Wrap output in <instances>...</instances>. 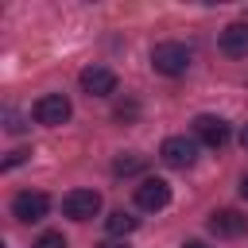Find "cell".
Returning a JSON list of instances; mask_svg holds the SVG:
<instances>
[{
    "label": "cell",
    "instance_id": "6da1fadb",
    "mask_svg": "<svg viewBox=\"0 0 248 248\" xmlns=\"http://www.w3.org/2000/svg\"><path fill=\"white\" fill-rule=\"evenodd\" d=\"M190 62H194L190 46H186V43H174V39L155 43V50H151V70L163 74V78H182V74L190 70Z\"/></svg>",
    "mask_w": 248,
    "mask_h": 248
},
{
    "label": "cell",
    "instance_id": "7a4b0ae2",
    "mask_svg": "<svg viewBox=\"0 0 248 248\" xmlns=\"http://www.w3.org/2000/svg\"><path fill=\"white\" fill-rule=\"evenodd\" d=\"M31 116H35L39 124H46V128H58V124H66V120L74 116V105H70L66 93H43V97L35 101Z\"/></svg>",
    "mask_w": 248,
    "mask_h": 248
},
{
    "label": "cell",
    "instance_id": "3957f363",
    "mask_svg": "<svg viewBox=\"0 0 248 248\" xmlns=\"http://www.w3.org/2000/svg\"><path fill=\"white\" fill-rule=\"evenodd\" d=\"M46 213H50V198H46L43 190H19V194L12 198V217L23 221V225L43 221Z\"/></svg>",
    "mask_w": 248,
    "mask_h": 248
},
{
    "label": "cell",
    "instance_id": "277c9868",
    "mask_svg": "<svg viewBox=\"0 0 248 248\" xmlns=\"http://www.w3.org/2000/svg\"><path fill=\"white\" fill-rule=\"evenodd\" d=\"M159 159L167 167H174V170H186L198 159V140H190V136H167L163 147H159Z\"/></svg>",
    "mask_w": 248,
    "mask_h": 248
},
{
    "label": "cell",
    "instance_id": "5b68a950",
    "mask_svg": "<svg viewBox=\"0 0 248 248\" xmlns=\"http://www.w3.org/2000/svg\"><path fill=\"white\" fill-rule=\"evenodd\" d=\"M62 213L70 221H89V217L101 213V194L97 190H70L62 198Z\"/></svg>",
    "mask_w": 248,
    "mask_h": 248
},
{
    "label": "cell",
    "instance_id": "8992f818",
    "mask_svg": "<svg viewBox=\"0 0 248 248\" xmlns=\"http://www.w3.org/2000/svg\"><path fill=\"white\" fill-rule=\"evenodd\" d=\"M194 140L205 143V147H225L229 143V124L213 112H202V116H194Z\"/></svg>",
    "mask_w": 248,
    "mask_h": 248
},
{
    "label": "cell",
    "instance_id": "52a82bcc",
    "mask_svg": "<svg viewBox=\"0 0 248 248\" xmlns=\"http://www.w3.org/2000/svg\"><path fill=\"white\" fill-rule=\"evenodd\" d=\"M78 81H81V89H85L89 97H112V93H116V74H112L108 66H85V70L78 74Z\"/></svg>",
    "mask_w": 248,
    "mask_h": 248
},
{
    "label": "cell",
    "instance_id": "ba28073f",
    "mask_svg": "<svg viewBox=\"0 0 248 248\" xmlns=\"http://www.w3.org/2000/svg\"><path fill=\"white\" fill-rule=\"evenodd\" d=\"M167 202H170V186H167L163 178H143V182L136 186V205H140V209L159 213V209H167Z\"/></svg>",
    "mask_w": 248,
    "mask_h": 248
},
{
    "label": "cell",
    "instance_id": "9c48e42d",
    "mask_svg": "<svg viewBox=\"0 0 248 248\" xmlns=\"http://www.w3.org/2000/svg\"><path fill=\"white\" fill-rule=\"evenodd\" d=\"M209 232L221 236V240H236V236L248 232V217H244L240 209H217V213L209 217Z\"/></svg>",
    "mask_w": 248,
    "mask_h": 248
},
{
    "label": "cell",
    "instance_id": "30bf717a",
    "mask_svg": "<svg viewBox=\"0 0 248 248\" xmlns=\"http://www.w3.org/2000/svg\"><path fill=\"white\" fill-rule=\"evenodd\" d=\"M217 46L229 54V58H248V23H229L217 39Z\"/></svg>",
    "mask_w": 248,
    "mask_h": 248
},
{
    "label": "cell",
    "instance_id": "8fae6325",
    "mask_svg": "<svg viewBox=\"0 0 248 248\" xmlns=\"http://www.w3.org/2000/svg\"><path fill=\"white\" fill-rule=\"evenodd\" d=\"M136 217L132 213H124V209H112L108 217H105V232H108V240H124L128 232H136Z\"/></svg>",
    "mask_w": 248,
    "mask_h": 248
},
{
    "label": "cell",
    "instance_id": "7c38bea8",
    "mask_svg": "<svg viewBox=\"0 0 248 248\" xmlns=\"http://www.w3.org/2000/svg\"><path fill=\"white\" fill-rule=\"evenodd\" d=\"M143 170H147V155H140V151L116 155V163H112V174L116 178H132V174H143Z\"/></svg>",
    "mask_w": 248,
    "mask_h": 248
},
{
    "label": "cell",
    "instance_id": "4fadbf2b",
    "mask_svg": "<svg viewBox=\"0 0 248 248\" xmlns=\"http://www.w3.org/2000/svg\"><path fill=\"white\" fill-rule=\"evenodd\" d=\"M31 248H66V236H62L58 229H50V232H43V236H39Z\"/></svg>",
    "mask_w": 248,
    "mask_h": 248
},
{
    "label": "cell",
    "instance_id": "5bb4252c",
    "mask_svg": "<svg viewBox=\"0 0 248 248\" xmlns=\"http://www.w3.org/2000/svg\"><path fill=\"white\" fill-rule=\"evenodd\" d=\"M136 112H140V108H136V101H128V105H120V108H116V116H120V120H132Z\"/></svg>",
    "mask_w": 248,
    "mask_h": 248
},
{
    "label": "cell",
    "instance_id": "9a60e30c",
    "mask_svg": "<svg viewBox=\"0 0 248 248\" xmlns=\"http://www.w3.org/2000/svg\"><path fill=\"white\" fill-rule=\"evenodd\" d=\"M23 159H27V151H12V155L4 159V170H12V167H19Z\"/></svg>",
    "mask_w": 248,
    "mask_h": 248
},
{
    "label": "cell",
    "instance_id": "2e32d148",
    "mask_svg": "<svg viewBox=\"0 0 248 248\" xmlns=\"http://www.w3.org/2000/svg\"><path fill=\"white\" fill-rule=\"evenodd\" d=\"M8 132H23V124H19V116H16V112H8Z\"/></svg>",
    "mask_w": 248,
    "mask_h": 248
},
{
    "label": "cell",
    "instance_id": "e0dca14e",
    "mask_svg": "<svg viewBox=\"0 0 248 248\" xmlns=\"http://www.w3.org/2000/svg\"><path fill=\"white\" fill-rule=\"evenodd\" d=\"M97 248H128V244H124V240H101Z\"/></svg>",
    "mask_w": 248,
    "mask_h": 248
},
{
    "label": "cell",
    "instance_id": "ac0fdd59",
    "mask_svg": "<svg viewBox=\"0 0 248 248\" xmlns=\"http://www.w3.org/2000/svg\"><path fill=\"white\" fill-rule=\"evenodd\" d=\"M182 248H209V244H205V240H186Z\"/></svg>",
    "mask_w": 248,
    "mask_h": 248
},
{
    "label": "cell",
    "instance_id": "d6986e66",
    "mask_svg": "<svg viewBox=\"0 0 248 248\" xmlns=\"http://www.w3.org/2000/svg\"><path fill=\"white\" fill-rule=\"evenodd\" d=\"M240 198H244V202H248V174H244V178H240Z\"/></svg>",
    "mask_w": 248,
    "mask_h": 248
},
{
    "label": "cell",
    "instance_id": "ffe728a7",
    "mask_svg": "<svg viewBox=\"0 0 248 248\" xmlns=\"http://www.w3.org/2000/svg\"><path fill=\"white\" fill-rule=\"evenodd\" d=\"M240 143H244V151H248V124H244V132H240Z\"/></svg>",
    "mask_w": 248,
    "mask_h": 248
}]
</instances>
